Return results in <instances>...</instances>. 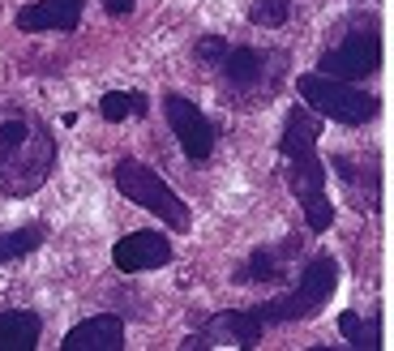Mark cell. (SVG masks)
Returning <instances> with one entry per match:
<instances>
[{
  "mask_svg": "<svg viewBox=\"0 0 394 351\" xmlns=\"http://www.w3.org/2000/svg\"><path fill=\"white\" fill-rule=\"evenodd\" d=\"M56 163V142L35 116L0 120V193L31 197Z\"/></svg>",
  "mask_w": 394,
  "mask_h": 351,
  "instance_id": "1",
  "label": "cell"
},
{
  "mask_svg": "<svg viewBox=\"0 0 394 351\" xmlns=\"http://www.w3.org/2000/svg\"><path fill=\"white\" fill-rule=\"evenodd\" d=\"M322 133V120L317 112H300L296 108L287 116V129H283V159H287V180H291V193L296 202L305 206V219L313 232H326L334 223V210L326 202V171L313 155V142Z\"/></svg>",
  "mask_w": 394,
  "mask_h": 351,
  "instance_id": "2",
  "label": "cell"
},
{
  "mask_svg": "<svg viewBox=\"0 0 394 351\" xmlns=\"http://www.w3.org/2000/svg\"><path fill=\"white\" fill-rule=\"evenodd\" d=\"M116 189L129 197L133 206H142V210H151V214H159L171 232H189V206L180 202L176 193H171V185L163 180L159 171H151L146 163H137V159H125V163H116Z\"/></svg>",
  "mask_w": 394,
  "mask_h": 351,
  "instance_id": "3",
  "label": "cell"
},
{
  "mask_svg": "<svg viewBox=\"0 0 394 351\" xmlns=\"http://www.w3.org/2000/svg\"><path fill=\"white\" fill-rule=\"evenodd\" d=\"M300 99L317 116L339 120V124H368L377 116V99L373 94L352 90L348 82L326 78V73H305L300 78Z\"/></svg>",
  "mask_w": 394,
  "mask_h": 351,
  "instance_id": "4",
  "label": "cell"
},
{
  "mask_svg": "<svg viewBox=\"0 0 394 351\" xmlns=\"http://www.w3.org/2000/svg\"><path fill=\"white\" fill-rule=\"evenodd\" d=\"M334 283H339L334 257H313V262L305 266V274H300V283H296L283 300H270V305H262L257 313H262V321H305V317H313V313L330 300Z\"/></svg>",
  "mask_w": 394,
  "mask_h": 351,
  "instance_id": "5",
  "label": "cell"
},
{
  "mask_svg": "<svg viewBox=\"0 0 394 351\" xmlns=\"http://www.w3.org/2000/svg\"><path fill=\"white\" fill-rule=\"evenodd\" d=\"M163 112H167V124H171V133H176V142L185 146V155L193 163L210 159V150H214V124L197 112L189 99H180V94H167L163 99Z\"/></svg>",
  "mask_w": 394,
  "mask_h": 351,
  "instance_id": "6",
  "label": "cell"
},
{
  "mask_svg": "<svg viewBox=\"0 0 394 351\" xmlns=\"http://www.w3.org/2000/svg\"><path fill=\"white\" fill-rule=\"evenodd\" d=\"M382 65V39L377 35H352L343 39L334 52L322 56V73L339 82H352V78H368Z\"/></svg>",
  "mask_w": 394,
  "mask_h": 351,
  "instance_id": "7",
  "label": "cell"
},
{
  "mask_svg": "<svg viewBox=\"0 0 394 351\" xmlns=\"http://www.w3.org/2000/svg\"><path fill=\"white\" fill-rule=\"evenodd\" d=\"M112 262H116V270H125V274L159 270V266L171 262V244H167L163 232H133V236H125V240H116Z\"/></svg>",
  "mask_w": 394,
  "mask_h": 351,
  "instance_id": "8",
  "label": "cell"
},
{
  "mask_svg": "<svg viewBox=\"0 0 394 351\" xmlns=\"http://www.w3.org/2000/svg\"><path fill=\"white\" fill-rule=\"evenodd\" d=\"M262 313H219L210 317V325L202 334H193L185 347H219V343H232V347H257L262 339Z\"/></svg>",
  "mask_w": 394,
  "mask_h": 351,
  "instance_id": "9",
  "label": "cell"
},
{
  "mask_svg": "<svg viewBox=\"0 0 394 351\" xmlns=\"http://www.w3.org/2000/svg\"><path fill=\"white\" fill-rule=\"evenodd\" d=\"M65 351H120L125 347V321L116 313H103V317H86L82 325H73L60 343Z\"/></svg>",
  "mask_w": 394,
  "mask_h": 351,
  "instance_id": "10",
  "label": "cell"
},
{
  "mask_svg": "<svg viewBox=\"0 0 394 351\" xmlns=\"http://www.w3.org/2000/svg\"><path fill=\"white\" fill-rule=\"evenodd\" d=\"M82 5L86 0H39V5L17 13L22 31H73L82 22Z\"/></svg>",
  "mask_w": 394,
  "mask_h": 351,
  "instance_id": "11",
  "label": "cell"
},
{
  "mask_svg": "<svg viewBox=\"0 0 394 351\" xmlns=\"http://www.w3.org/2000/svg\"><path fill=\"white\" fill-rule=\"evenodd\" d=\"M43 321L26 309H9L0 313V351H31L39 343Z\"/></svg>",
  "mask_w": 394,
  "mask_h": 351,
  "instance_id": "12",
  "label": "cell"
},
{
  "mask_svg": "<svg viewBox=\"0 0 394 351\" xmlns=\"http://www.w3.org/2000/svg\"><path fill=\"white\" fill-rule=\"evenodd\" d=\"M266 52H253V47H236V52L223 56V73L236 90H253L266 82Z\"/></svg>",
  "mask_w": 394,
  "mask_h": 351,
  "instance_id": "13",
  "label": "cell"
},
{
  "mask_svg": "<svg viewBox=\"0 0 394 351\" xmlns=\"http://www.w3.org/2000/svg\"><path fill=\"white\" fill-rule=\"evenodd\" d=\"M47 240V228L43 223H31V228H17V232H5L0 236V262H13V257H26Z\"/></svg>",
  "mask_w": 394,
  "mask_h": 351,
  "instance_id": "14",
  "label": "cell"
},
{
  "mask_svg": "<svg viewBox=\"0 0 394 351\" xmlns=\"http://www.w3.org/2000/svg\"><path fill=\"white\" fill-rule=\"evenodd\" d=\"M98 112H103V120L146 116V94H137V90H108L103 99H98Z\"/></svg>",
  "mask_w": 394,
  "mask_h": 351,
  "instance_id": "15",
  "label": "cell"
},
{
  "mask_svg": "<svg viewBox=\"0 0 394 351\" xmlns=\"http://www.w3.org/2000/svg\"><path fill=\"white\" fill-rule=\"evenodd\" d=\"M291 13V0H253V26H283Z\"/></svg>",
  "mask_w": 394,
  "mask_h": 351,
  "instance_id": "16",
  "label": "cell"
},
{
  "mask_svg": "<svg viewBox=\"0 0 394 351\" xmlns=\"http://www.w3.org/2000/svg\"><path fill=\"white\" fill-rule=\"evenodd\" d=\"M339 330H343V339H348L352 347H377V334L368 330L356 313H343V317H339Z\"/></svg>",
  "mask_w": 394,
  "mask_h": 351,
  "instance_id": "17",
  "label": "cell"
},
{
  "mask_svg": "<svg viewBox=\"0 0 394 351\" xmlns=\"http://www.w3.org/2000/svg\"><path fill=\"white\" fill-rule=\"evenodd\" d=\"M279 274V257L275 253H257L249 262V270H244V279H275Z\"/></svg>",
  "mask_w": 394,
  "mask_h": 351,
  "instance_id": "18",
  "label": "cell"
},
{
  "mask_svg": "<svg viewBox=\"0 0 394 351\" xmlns=\"http://www.w3.org/2000/svg\"><path fill=\"white\" fill-rule=\"evenodd\" d=\"M197 52H202V60L214 65V60H223V56H228V43H223V39H202V47H197Z\"/></svg>",
  "mask_w": 394,
  "mask_h": 351,
  "instance_id": "19",
  "label": "cell"
},
{
  "mask_svg": "<svg viewBox=\"0 0 394 351\" xmlns=\"http://www.w3.org/2000/svg\"><path fill=\"white\" fill-rule=\"evenodd\" d=\"M103 5H108V13H129L133 0H103Z\"/></svg>",
  "mask_w": 394,
  "mask_h": 351,
  "instance_id": "20",
  "label": "cell"
}]
</instances>
